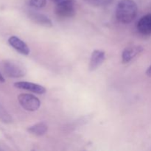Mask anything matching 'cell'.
<instances>
[{
	"instance_id": "cell-1",
	"label": "cell",
	"mask_w": 151,
	"mask_h": 151,
	"mask_svg": "<svg viewBox=\"0 0 151 151\" xmlns=\"http://www.w3.org/2000/svg\"><path fill=\"white\" fill-rule=\"evenodd\" d=\"M138 7L134 0H120L116 7V17L122 24H129L137 15Z\"/></svg>"
},
{
	"instance_id": "cell-8",
	"label": "cell",
	"mask_w": 151,
	"mask_h": 151,
	"mask_svg": "<svg viewBox=\"0 0 151 151\" xmlns=\"http://www.w3.org/2000/svg\"><path fill=\"white\" fill-rule=\"evenodd\" d=\"M142 51L143 48L141 46H131V47H127L122 53V63H129Z\"/></svg>"
},
{
	"instance_id": "cell-2",
	"label": "cell",
	"mask_w": 151,
	"mask_h": 151,
	"mask_svg": "<svg viewBox=\"0 0 151 151\" xmlns=\"http://www.w3.org/2000/svg\"><path fill=\"white\" fill-rule=\"evenodd\" d=\"M0 67L3 73L9 78H22L27 73L24 66L14 60H4L1 63Z\"/></svg>"
},
{
	"instance_id": "cell-4",
	"label": "cell",
	"mask_w": 151,
	"mask_h": 151,
	"mask_svg": "<svg viewBox=\"0 0 151 151\" xmlns=\"http://www.w3.org/2000/svg\"><path fill=\"white\" fill-rule=\"evenodd\" d=\"M18 100L22 107L28 111H35L41 106L39 99L30 94H21L18 96Z\"/></svg>"
},
{
	"instance_id": "cell-5",
	"label": "cell",
	"mask_w": 151,
	"mask_h": 151,
	"mask_svg": "<svg viewBox=\"0 0 151 151\" xmlns=\"http://www.w3.org/2000/svg\"><path fill=\"white\" fill-rule=\"evenodd\" d=\"M14 86L19 89L26 90V91H31V92L38 94H43L46 92V88L42 86L34 83L27 82V81H20V82L15 83Z\"/></svg>"
},
{
	"instance_id": "cell-13",
	"label": "cell",
	"mask_w": 151,
	"mask_h": 151,
	"mask_svg": "<svg viewBox=\"0 0 151 151\" xmlns=\"http://www.w3.org/2000/svg\"><path fill=\"white\" fill-rule=\"evenodd\" d=\"M0 119L4 122H9L11 121L10 115L6 112V111L1 106H0Z\"/></svg>"
},
{
	"instance_id": "cell-12",
	"label": "cell",
	"mask_w": 151,
	"mask_h": 151,
	"mask_svg": "<svg viewBox=\"0 0 151 151\" xmlns=\"http://www.w3.org/2000/svg\"><path fill=\"white\" fill-rule=\"evenodd\" d=\"M29 4L33 8H42L47 4V0H29Z\"/></svg>"
},
{
	"instance_id": "cell-6",
	"label": "cell",
	"mask_w": 151,
	"mask_h": 151,
	"mask_svg": "<svg viewBox=\"0 0 151 151\" xmlns=\"http://www.w3.org/2000/svg\"><path fill=\"white\" fill-rule=\"evenodd\" d=\"M8 43L14 50H16L18 52L24 55H27L29 54V48L27 45L24 41L17 36H11L9 38Z\"/></svg>"
},
{
	"instance_id": "cell-3",
	"label": "cell",
	"mask_w": 151,
	"mask_h": 151,
	"mask_svg": "<svg viewBox=\"0 0 151 151\" xmlns=\"http://www.w3.org/2000/svg\"><path fill=\"white\" fill-rule=\"evenodd\" d=\"M56 16L61 19L72 17L75 13V3L73 0H63L57 3L55 8Z\"/></svg>"
},
{
	"instance_id": "cell-11",
	"label": "cell",
	"mask_w": 151,
	"mask_h": 151,
	"mask_svg": "<svg viewBox=\"0 0 151 151\" xmlns=\"http://www.w3.org/2000/svg\"><path fill=\"white\" fill-rule=\"evenodd\" d=\"M47 130H48V126L44 122H39V123L29 127L27 131L30 134L39 137V136H43L47 132Z\"/></svg>"
},
{
	"instance_id": "cell-9",
	"label": "cell",
	"mask_w": 151,
	"mask_h": 151,
	"mask_svg": "<svg viewBox=\"0 0 151 151\" xmlns=\"http://www.w3.org/2000/svg\"><path fill=\"white\" fill-rule=\"evenodd\" d=\"M29 17L35 23L41 25V26L47 27H51L52 26V21L48 16L43 14L41 13H38V12H31L29 13Z\"/></svg>"
},
{
	"instance_id": "cell-7",
	"label": "cell",
	"mask_w": 151,
	"mask_h": 151,
	"mask_svg": "<svg viewBox=\"0 0 151 151\" xmlns=\"http://www.w3.org/2000/svg\"><path fill=\"white\" fill-rule=\"evenodd\" d=\"M106 58V53L104 51L95 50L91 53L89 62V70L94 71L100 67Z\"/></svg>"
},
{
	"instance_id": "cell-15",
	"label": "cell",
	"mask_w": 151,
	"mask_h": 151,
	"mask_svg": "<svg viewBox=\"0 0 151 151\" xmlns=\"http://www.w3.org/2000/svg\"><path fill=\"white\" fill-rule=\"evenodd\" d=\"M4 81H5V80H4V78L3 77L2 74L0 72V83H4Z\"/></svg>"
},
{
	"instance_id": "cell-10",
	"label": "cell",
	"mask_w": 151,
	"mask_h": 151,
	"mask_svg": "<svg viewBox=\"0 0 151 151\" xmlns=\"http://www.w3.org/2000/svg\"><path fill=\"white\" fill-rule=\"evenodd\" d=\"M137 29L143 35L151 34V13L145 15L139 19L137 24Z\"/></svg>"
},
{
	"instance_id": "cell-16",
	"label": "cell",
	"mask_w": 151,
	"mask_h": 151,
	"mask_svg": "<svg viewBox=\"0 0 151 151\" xmlns=\"http://www.w3.org/2000/svg\"><path fill=\"white\" fill-rule=\"evenodd\" d=\"M50 1H53V2H55V4H57V3L60 2V1H63V0H50Z\"/></svg>"
},
{
	"instance_id": "cell-14",
	"label": "cell",
	"mask_w": 151,
	"mask_h": 151,
	"mask_svg": "<svg viewBox=\"0 0 151 151\" xmlns=\"http://www.w3.org/2000/svg\"><path fill=\"white\" fill-rule=\"evenodd\" d=\"M146 75H147V76L151 77V65L149 66L148 69H147V71H146Z\"/></svg>"
}]
</instances>
